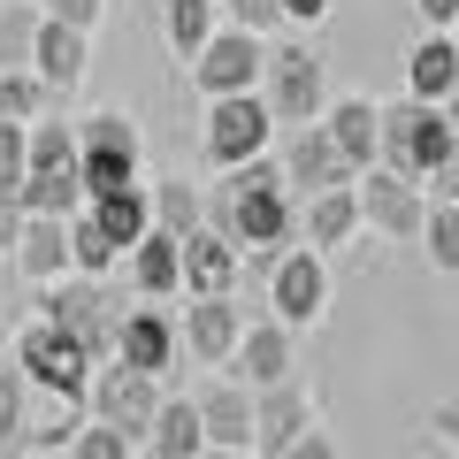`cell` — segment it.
I'll use <instances>...</instances> for the list:
<instances>
[{
  "label": "cell",
  "instance_id": "16",
  "mask_svg": "<svg viewBox=\"0 0 459 459\" xmlns=\"http://www.w3.org/2000/svg\"><path fill=\"white\" fill-rule=\"evenodd\" d=\"M299 429H314V398H307V383H299V376L261 383V391H253V452H261V459H283Z\"/></svg>",
  "mask_w": 459,
  "mask_h": 459
},
{
  "label": "cell",
  "instance_id": "37",
  "mask_svg": "<svg viewBox=\"0 0 459 459\" xmlns=\"http://www.w3.org/2000/svg\"><path fill=\"white\" fill-rule=\"evenodd\" d=\"M69 452H77V459H131L138 444L123 437L115 421H92V413H84V421H77V437H69Z\"/></svg>",
  "mask_w": 459,
  "mask_h": 459
},
{
  "label": "cell",
  "instance_id": "13",
  "mask_svg": "<svg viewBox=\"0 0 459 459\" xmlns=\"http://www.w3.org/2000/svg\"><path fill=\"white\" fill-rule=\"evenodd\" d=\"M192 307H184L177 322V352H192V360L222 368L230 344H238V329H246V307H238V291H184Z\"/></svg>",
  "mask_w": 459,
  "mask_h": 459
},
{
  "label": "cell",
  "instance_id": "23",
  "mask_svg": "<svg viewBox=\"0 0 459 459\" xmlns=\"http://www.w3.org/2000/svg\"><path fill=\"white\" fill-rule=\"evenodd\" d=\"M322 131H329V146L344 153V169L360 177L368 161H376V100L368 92H344V100H322Z\"/></svg>",
  "mask_w": 459,
  "mask_h": 459
},
{
  "label": "cell",
  "instance_id": "20",
  "mask_svg": "<svg viewBox=\"0 0 459 459\" xmlns=\"http://www.w3.org/2000/svg\"><path fill=\"white\" fill-rule=\"evenodd\" d=\"M8 261H16L23 283H54L69 276V214H23L16 246H8Z\"/></svg>",
  "mask_w": 459,
  "mask_h": 459
},
{
  "label": "cell",
  "instance_id": "33",
  "mask_svg": "<svg viewBox=\"0 0 459 459\" xmlns=\"http://www.w3.org/2000/svg\"><path fill=\"white\" fill-rule=\"evenodd\" d=\"M31 31H39L31 0H0V69H31Z\"/></svg>",
  "mask_w": 459,
  "mask_h": 459
},
{
  "label": "cell",
  "instance_id": "42",
  "mask_svg": "<svg viewBox=\"0 0 459 459\" xmlns=\"http://www.w3.org/2000/svg\"><path fill=\"white\" fill-rule=\"evenodd\" d=\"M413 8H421L429 31H452V16H459V0H413Z\"/></svg>",
  "mask_w": 459,
  "mask_h": 459
},
{
  "label": "cell",
  "instance_id": "10",
  "mask_svg": "<svg viewBox=\"0 0 459 459\" xmlns=\"http://www.w3.org/2000/svg\"><path fill=\"white\" fill-rule=\"evenodd\" d=\"M352 199H360V222H368V230H383V238L413 246V230H421V207H429V192H421L413 177H398V169L368 161L360 177H352Z\"/></svg>",
  "mask_w": 459,
  "mask_h": 459
},
{
  "label": "cell",
  "instance_id": "32",
  "mask_svg": "<svg viewBox=\"0 0 459 459\" xmlns=\"http://www.w3.org/2000/svg\"><path fill=\"white\" fill-rule=\"evenodd\" d=\"M115 261H123V246H115L108 230L77 207V214H69V268H77V276H108Z\"/></svg>",
  "mask_w": 459,
  "mask_h": 459
},
{
  "label": "cell",
  "instance_id": "21",
  "mask_svg": "<svg viewBox=\"0 0 459 459\" xmlns=\"http://www.w3.org/2000/svg\"><path fill=\"white\" fill-rule=\"evenodd\" d=\"M84 421V398L69 391H31V406H23V429H16V452H69V437H77Z\"/></svg>",
  "mask_w": 459,
  "mask_h": 459
},
{
  "label": "cell",
  "instance_id": "30",
  "mask_svg": "<svg viewBox=\"0 0 459 459\" xmlns=\"http://www.w3.org/2000/svg\"><path fill=\"white\" fill-rule=\"evenodd\" d=\"M69 161H77V131L54 123V108L31 115L23 123V169H69Z\"/></svg>",
  "mask_w": 459,
  "mask_h": 459
},
{
  "label": "cell",
  "instance_id": "7",
  "mask_svg": "<svg viewBox=\"0 0 459 459\" xmlns=\"http://www.w3.org/2000/svg\"><path fill=\"white\" fill-rule=\"evenodd\" d=\"M268 138H276V115H268L261 92H214L207 100L199 146H207L214 169H238V161H253V153H268Z\"/></svg>",
  "mask_w": 459,
  "mask_h": 459
},
{
  "label": "cell",
  "instance_id": "27",
  "mask_svg": "<svg viewBox=\"0 0 459 459\" xmlns=\"http://www.w3.org/2000/svg\"><path fill=\"white\" fill-rule=\"evenodd\" d=\"M84 214L108 230L115 246H131L138 230L153 222V207H146V177H138V184H108V192H84Z\"/></svg>",
  "mask_w": 459,
  "mask_h": 459
},
{
  "label": "cell",
  "instance_id": "12",
  "mask_svg": "<svg viewBox=\"0 0 459 459\" xmlns=\"http://www.w3.org/2000/svg\"><path fill=\"white\" fill-rule=\"evenodd\" d=\"M230 376L246 383V391H261V383H283V376H299V329L291 322H246L238 329V344H230Z\"/></svg>",
  "mask_w": 459,
  "mask_h": 459
},
{
  "label": "cell",
  "instance_id": "2",
  "mask_svg": "<svg viewBox=\"0 0 459 459\" xmlns=\"http://www.w3.org/2000/svg\"><path fill=\"white\" fill-rule=\"evenodd\" d=\"M376 161L413 177L421 192L459 199V131H452V100H376Z\"/></svg>",
  "mask_w": 459,
  "mask_h": 459
},
{
  "label": "cell",
  "instance_id": "44",
  "mask_svg": "<svg viewBox=\"0 0 459 459\" xmlns=\"http://www.w3.org/2000/svg\"><path fill=\"white\" fill-rule=\"evenodd\" d=\"M0 360H8V322H0Z\"/></svg>",
  "mask_w": 459,
  "mask_h": 459
},
{
  "label": "cell",
  "instance_id": "31",
  "mask_svg": "<svg viewBox=\"0 0 459 459\" xmlns=\"http://www.w3.org/2000/svg\"><path fill=\"white\" fill-rule=\"evenodd\" d=\"M429 246V268L437 276H459V199H437V207H421V230H413Z\"/></svg>",
  "mask_w": 459,
  "mask_h": 459
},
{
  "label": "cell",
  "instance_id": "36",
  "mask_svg": "<svg viewBox=\"0 0 459 459\" xmlns=\"http://www.w3.org/2000/svg\"><path fill=\"white\" fill-rule=\"evenodd\" d=\"M146 207H153V222L177 230V238L199 222V192H192V184H146Z\"/></svg>",
  "mask_w": 459,
  "mask_h": 459
},
{
  "label": "cell",
  "instance_id": "26",
  "mask_svg": "<svg viewBox=\"0 0 459 459\" xmlns=\"http://www.w3.org/2000/svg\"><path fill=\"white\" fill-rule=\"evenodd\" d=\"M406 92L413 100H452L459 92V47H452V31H429L421 47L406 54Z\"/></svg>",
  "mask_w": 459,
  "mask_h": 459
},
{
  "label": "cell",
  "instance_id": "1",
  "mask_svg": "<svg viewBox=\"0 0 459 459\" xmlns=\"http://www.w3.org/2000/svg\"><path fill=\"white\" fill-rule=\"evenodd\" d=\"M199 222H214L246 261H276L299 238V192L283 184V169L268 153H253V161L222 169L214 192H199Z\"/></svg>",
  "mask_w": 459,
  "mask_h": 459
},
{
  "label": "cell",
  "instance_id": "28",
  "mask_svg": "<svg viewBox=\"0 0 459 459\" xmlns=\"http://www.w3.org/2000/svg\"><path fill=\"white\" fill-rule=\"evenodd\" d=\"M16 207L23 214H77L84 207L77 161H69V169H23V177H16Z\"/></svg>",
  "mask_w": 459,
  "mask_h": 459
},
{
  "label": "cell",
  "instance_id": "3",
  "mask_svg": "<svg viewBox=\"0 0 459 459\" xmlns=\"http://www.w3.org/2000/svg\"><path fill=\"white\" fill-rule=\"evenodd\" d=\"M39 314L62 322L92 360H108V352H115V322H123V299L108 291V276H77V268H69V276L39 283Z\"/></svg>",
  "mask_w": 459,
  "mask_h": 459
},
{
  "label": "cell",
  "instance_id": "43",
  "mask_svg": "<svg viewBox=\"0 0 459 459\" xmlns=\"http://www.w3.org/2000/svg\"><path fill=\"white\" fill-rule=\"evenodd\" d=\"M452 429H459V413H452V406H437V413H429V437H437V452H452V444H459Z\"/></svg>",
  "mask_w": 459,
  "mask_h": 459
},
{
  "label": "cell",
  "instance_id": "38",
  "mask_svg": "<svg viewBox=\"0 0 459 459\" xmlns=\"http://www.w3.org/2000/svg\"><path fill=\"white\" fill-rule=\"evenodd\" d=\"M214 8H230V23H246V31H283V8L276 0H214Z\"/></svg>",
  "mask_w": 459,
  "mask_h": 459
},
{
  "label": "cell",
  "instance_id": "9",
  "mask_svg": "<svg viewBox=\"0 0 459 459\" xmlns=\"http://www.w3.org/2000/svg\"><path fill=\"white\" fill-rule=\"evenodd\" d=\"M261 62H268V39L261 31H246V23H214L207 39H199V54H192V84L199 92H253L261 84Z\"/></svg>",
  "mask_w": 459,
  "mask_h": 459
},
{
  "label": "cell",
  "instance_id": "41",
  "mask_svg": "<svg viewBox=\"0 0 459 459\" xmlns=\"http://www.w3.org/2000/svg\"><path fill=\"white\" fill-rule=\"evenodd\" d=\"M283 8V23H299V31H314V23L329 16V0H276Z\"/></svg>",
  "mask_w": 459,
  "mask_h": 459
},
{
  "label": "cell",
  "instance_id": "22",
  "mask_svg": "<svg viewBox=\"0 0 459 459\" xmlns=\"http://www.w3.org/2000/svg\"><path fill=\"white\" fill-rule=\"evenodd\" d=\"M360 230V199H352V184H322V192H299V238H307L314 253L344 246Z\"/></svg>",
  "mask_w": 459,
  "mask_h": 459
},
{
  "label": "cell",
  "instance_id": "6",
  "mask_svg": "<svg viewBox=\"0 0 459 459\" xmlns=\"http://www.w3.org/2000/svg\"><path fill=\"white\" fill-rule=\"evenodd\" d=\"M8 360L31 376V391H69V398H84V383H92V368H100L62 322H47V314L23 322L16 337H8Z\"/></svg>",
  "mask_w": 459,
  "mask_h": 459
},
{
  "label": "cell",
  "instance_id": "39",
  "mask_svg": "<svg viewBox=\"0 0 459 459\" xmlns=\"http://www.w3.org/2000/svg\"><path fill=\"white\" fill-rule=\"evenodd\" d=\"M16 177H23V123H16V115H0V184L16 192Z\"/></svg>",
  "mask_w": 459,
  "mask_h": 459
},
{
  "label": "cell",
  "instance_id": "8",
  "mask_svg": "<svg viewBox=\"0 0 459 459\" xmlns=\"http://www.w3.org/2000/svg\"><path fill=\"white\" fill-rule=\"evenodd\" d=\"M268 307H276V322H291V329H314L329 314V261L314 246H283L276 261H268Z\"/></svg>",
  "mask_w": 459,
  "mask_h": 459
},
{
  "label": "cell",
  "instance_id": "4",
  "mask_svg": "<svg viewBox=\"0 0 459 459\" xmlns=\"http://www.w3.org/2000/svg\"><path fill=\"white\" fill-rule=\"evenodd\" d=\"M69 131H77V184L84 192L146 177V138H138V123L123 108H100V115H84V123H69Z\"/></svg>",
  "mask_w": 459,
  "mask_h": 459
},
{
  "label": "cell",
  "instance_id": "40",
  "mask_svg": "<svg viewBox=\"0 0 459 459\" xmlns=\"http://www.w3.org/2000/svg\"><path fill=\"white\" fill-rule=\"evenodd\" d=\"M47 16H62V23H77V31H92V23L108 16V0H47Z\"/></svg>",
  "mask_w": 459,
  "mask_h": 459
},
{
  "label": "cell",
  "instance_id": "15",
  "mask_svg": "<svg viewBox=\"0 0 459 459\" xmlns=\"http://www.w3.org/2000/svg\"><path fill=\"white\" fill-rule=\"evenodd\" d=\"M108 360L138 368V376H161V368H177V314H169L161 299L131 307L123 322H115V352H108Z\"/></svg>",
  "mask_w": 459,
  "mask_h": 459
},
{
  "label": "cell",
  "instance_id": "24",
  "mask_svg": "<svg viewBox=\"0 0 459 459\" xmlns=\"http://www.w3.org/2000/svg\"><path fill=\"white\" fill-rule=\"evenodd\" d=\"M138 452H146V459H199V452H207V444H199L192 398H153L146 429H138Z\"/></svg>",
  "mask_w": 459,
  "mask_h": 459
},
{
  "label": "cell",
  "instance_id": "25",
  "mask_svg": "<svg viewBox=\"0 0 459 459\" xmlns=\"http://www.w3.org/2000/svg\"><path fill=\"white\" fill-rule=\"evenodd\" d=\"M123 261H131V283H138V299H177V230H161V222H146L123 246Z\"/></svg>",
  "mask_w": 459,
  "mask_h": 459
},
{
  "label": "cell",
  "instance_id": "14",
  "mask_svg": "<svg viewBox=\"0 0 459 459\" xmlns=\"http://www.w3.org/2000/svg\"><path fill=\"white\" fill-rule=\"evenodd\" d=\"M238 276H246V253L214 222H192L177 238V291H238Z\"/></svg>",
  "mask_w": 459,
  "mask_h": 459
},
{
  "label": "cell",
  "instance_id": "18",
  "mask_svg": "<svg viewBox=\"0 0 459 459\" xmlns=\"http://www.w3.org/2000/svg\"><path fill=\"white\" fill-rule=\"evenodd\" d=\"M84 39L92 31H77V23H62V16H47V8H39V31H31V77L47 84V92H77L84 84V62H92V54H84Z\"/></svg>",
  "mask_w": 459,
  "mask_h": 459
},
{
  "label": "cell",
  "instance_id": "5",
  "mask_svg": "<svg viewBox=\"0 0 459 459\" xmlns=\"http://www.w3.org/2000/svg\"><path fill=\"white\" fill-rule=\"evenodd\" d=\"M253 92L268 100L276 131L314 123V115H322V100H329V62H322V47H268L261 84H253Z\"/></svg>",
  "mask_w": 459,
  "mask_h": 459
},
{
  "label": "cell",
  "instance_id": "29",
  "mask_svg": "<svg viewBox=\"0 0 459 459\" xmlns=\"http://www.w3.org/2000/svg\"><path fill=\"white\" fill-rule=\"evenodd\" d=\"M207 31H214V0H161V39L177 62H192Z\"/></svg>",
  "mask_w": 459,
  "mask_h": 459
},
{
  "label": "cell",
  "instance_id": "11",
  "mask_svg": "<svg viewBox=\"0 0 459 459\" xmlns=\"http://www.w3.org/2000/svg\"><path fill=\"white\" fill-rule=\"evenodd\" d=\"M153 398H161V376H138V368H123V360H100L92 383H84V413H92V421H115L131 444H138V429H146Z\"/></svg>",
  "mask_w": 459,
  "mask_h": 459
},
{
  "label": "cell",
  "instance_id": "34",
  "mask_svg": "<svg viewBox=\"0 0 459 459\" xmlns=\"http://www.w3.org/2000/svg\"><path fill=\"white\" fill-rule=\"evenodd\" d=\"M47 108H62V92H47L31 69H0V115L31 123V115H47Z\"/></svg>",
  "mask_w": 459,
  "mask_h": 459
},
{
  "label": "cell",
  "instance_id": "35",
  "mask_svg": "<svg viewBox=\"0 0 459 459\" xmlns=\"http://www.w3.org/2000/svg\"><path fill=\"white\" fill-rule=\"evenodd\" d=\"M23 406H31V376L16 360H0V452H16V429H23Z\"/></svg>",
  "mask_w": 459,
  "mask_h": 459
},
{
  "label": "cell",
  "instance_id": "19",
  "mask_svg": "<svg viewBox=\"0 0 459 459\" xmlns=\"http://www.w3.org/2000/svg\"><path fill=\"white\" fill-rule=\"evenodd\" d=\"M283 184L291 192H322V184H352V169H344V153L329 146V131H322V115L314 123H291V146H283Z\"/></svg>",
  "mask_w": 459,
  "mask_h": 459
},
{
  "label": "cell",
  "instance_id": "17",
  "mask_svg": "<svg viewBox=\"0 0 459 459\" xmlns=\"http://www.w3.org/2000/svg\"><path fill=\"white\" fill-rule=\"evenodd\" d=\"M192 413H199V444H207V452H253V391L238 376L207 383V391L192 398Z\"/></svg>",
  "mask_w": 459,
  "mask_h": 459
}]
</instances>
